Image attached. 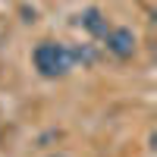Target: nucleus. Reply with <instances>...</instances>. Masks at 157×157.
Segmentation results:
<instances>
[{
    "instance_id": "obj_1",
    "label": "nucleus",
    "mask_w": 157,
    "mask_h": 157,
    "mask_svg": "<svg viewBox=\"0 0 157 157\" xmlns=\"http://www.w3.org/2000/svg\"><path fill=\"white\" fill-rule=\"evenodd\" d=\"M32 63L41 78H66L75 63H72V50L63 41H41L32 50Z\"/></svg>"
},
{
    "instance_id": "obj_2",
    "label": "nucleus",
    "mask_w": 157,
    "mask_h": 157,
    "mask_svg": "<svg viewBox=\"0 0 157 157\" xmlns=\"http://www.w3.org/2000/svg\"><path fill=\"white\" fill-rule=\"evenodd\" d=\"M101 41H104V50H107L110 57H116V60H132L135 50H138V38H135L132 29H126V25H110Z\"/></svg>"
},
{
    "instance_id": "obj_3",
    "label": "nucleus",
    "mask_w": 157,
    "mask_h": 157,
    "mask_svg": "<svg viewBox=\"0 0 157 157\" xmlns=\"http://www.w3.org/2000/svg\"><path fill=\"white\" fill-rule=\"evenodd\" d=\"M78 25L91 35V38H101L107 35V29H110V19H107V13H101L98 6H88V10H82L78 13Z\"/></svg>"
},
{
    "instance_id": "obj_4",
    "label": "nucleus",
    "mask_w": 157,
    "mask_h": 157,
    "mask_svg": "<svg viewBox=\"0 0 157 157\" xmlns=\"http://www.w3.org/2000/svg\"><path fill=\"white\" fill-rule=\"evenodd\" d=\"M69 50H72V63L82 66V69H91L101 60V50L94 44H69Z\"/></svg>"
},
{
    "instance_id": "obj_5",
    "label": "nucleus",
    "mask_w": 157,
    "mask_h": 157,
    "mask_svg": "<svg viewBox=\"0 0 157 157\" xmlns=\"http://www.w3.org/2000/svg\"><path fill=\"white\" fill-rule=\"evenodd\" d=\"M50 157H63V154H50Z\"/></svg>"
},
{
    "instance_id": "obj_6",
    "label": "nucleus",
    "mask_w": 157,
    "mask_h": 157,
    "mask_svg": "<svg viewBox=\"0 0 157 157\" xmlns=\"http://www.w3.org/2000/svg\"><path fill=\"white\" fill-rule=\"evenodd\" d=\"M0 44H3V38H0Z\"/></svg>"
}]
</instances>
